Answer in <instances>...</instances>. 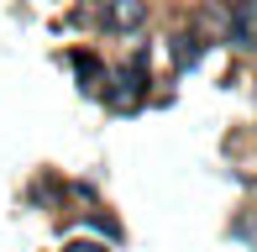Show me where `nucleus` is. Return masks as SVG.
<instances>
[{
	"label": "nucleus",
	"mask_w": 257,
	"mask_h": 252,
	"mask_svg": "<svg viewBox=\"0 0 257 252\" xmlns=\"http://www.w3.org/2000/svg\"><path fill=\"white\" fill-rule=\"evenodd\" d=\"M226 42L231 48H257V0H231Z\"/></svg>",
	"instance_id": "f257e3e1"
},
{
	"label": "nucleus",
	"mask_w": 257,
	"mask_h": 252,
	"mask_svg": "<svg viewBox=\"0 0 257 252\" xmlns=\"http://www.w3.org/2000/svg\"><path fill=\"white\" fill-rule=\"evenodd\" d=\"M63 252H105V247H100V242H68Z\"/></svg>",
	"instance_id": "20e7f679"
},
{
	"label": "nucleus",
	"mask_w": 257,
	"mask_h": 252,
	"mask_svg": "<svg viewBox=\"0 0 257 252\" xmlns=\"http://www.w3.org/2000/svg\"><path fill=\"white\" fill-rule=\"evenodd\" d=\"M142 16H147L142 0H110V6H105V27H110V32H137Z\"/></svg>",
	"instance_id": "f03ea898"
},
{
	"label": "nucleus",
	"mask_w": 257,
	"mask_h": 252,
	"mask_svg": "<svg viewBox=\"0 0 257 252\" xmlns=\"http://www.w3.org/2000/svg\"><path fill=\"white\" fill-rule=\"evenodd\" d=\"M194 58H200V42H194V37H179V63L189 68Z\"/></svg>",
	"instance_id": "7ed1b4c3"
}]
</instances>
